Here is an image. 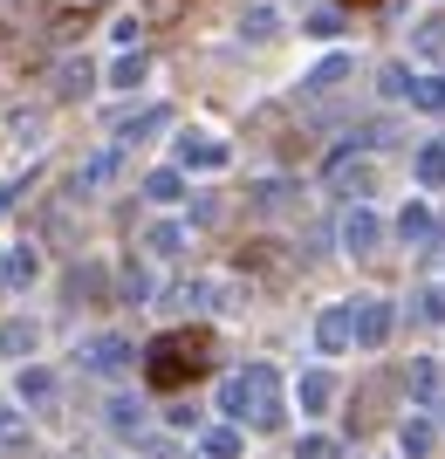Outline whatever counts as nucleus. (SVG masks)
<instances>
[{
  "label": "nucleus",
  "instance_id": "nucleus-28",
  "mask_svg": "<svg viewBox=\"0 0 445 459\" xmlns=\"http://www.w3.org/2000/svg\"><path fill=\"white\" fill-rule=\"evenodd\" d=\"M193 220H199V227H213V220H219V199H213V192H199V199H193Z\"/></svg>",
  "mask_w": 445,
  "mask_h": 459
},
{
  "label": "nucleus",
  "instance_id": "nucleus-27",
  "mask_svg": "<svg viewBox=\"0 0 445 459\" xmlns=\"http://www.w3.org/2000/svg\"><path fill=\"white\" fill-rule=\"evenodd\" d=\"M240 453V439H233V432H206V459H233Z\"/></svg>",
  "mask_w": 445,
  "mask_h": 459
},
{
  "label": "nucleus",
  "instance_id": "nucleus-11",
  "mask_svg": "<svg viewBox=\"0 0 445 459\" xmlns=\"http://www.w3.org/2000/svg\"><path fill=\"white\" fill-rule=\"evenodd\" d=\"M110 172H116V152H97L90 165L76 172V192H97V186H110Z\"/></svg>",
  "mask_w": 445,
  "mask_h": 459
},
{
  "label": "nucleus",
  "instance_id": "nucleus-16",
  "mask_svg": "<svg viewBox=\"0 0 445 459\" xmlns=\"http://www.w3.org/2000/svg\"><path fill=\"white\" fill-rule=\"evenodd\" d=\"M418 178H425V186L445 178V144H425V152H418Z\"/></svg>",
  "mask_w": 445,
  "mask_h": 459
},
{
  "label": "nucleus",
  "instance_id": "nucleus-7",
  "mask_svg": "<svg viewBox=\"0 0 445 459\" xmlns=\"http://www.w3.org/2000/svg\"><path fill=\"white\" fill-rule=\"evenodd\" d=\"M103 419H110V432H124V439H137V432H144V404H137V398H124V391H116V398H110V411H103Z\"/></svg>",
  "mask_w": 445,
  "mask_h": 459
},
{
  "label": "nucleus",
  "instance_id": "nucleus-5",
  "mask_svg": "<svg viewBox=\"0 0 445 459\" xmlns=\"http://www.w3.org/2000/svg\"><path fill=\"white\" fill-rule=\"evenodd\" d=\"M35 343H41V323H35V316L0 323V357H35Z\"/></svg>",
  "mask_w": 445,
  "mask_h": 459
},
{
  "label": "nucleus",
  "instance_id": "nucleus-29",
  "mask_svg": "<svg viewBox=\"0 0 445 459\" xmlns=\"http://www.w3.org/2000/svg\"><path fill=\"white\" fill-rule=\"evenodd\" d=\"M28 425H21V411H0V439H21Z\"/></svg>",
  "mask_w": 445,
  "mask_h": 459
},
{
  "label": "nucleus",
  "instance_id": "nucleus-23",
  "mask_svg": "<svg viewBox=\"0 0 445 459\" xmlns=\"http://www.w3.org/2000/svg\"><path fill=\"white\" fill-rule=\"evenodd\" d=\"M240 35H253V41H261V35H274V7H253V14L240 21Z\"/></svg>",
  "mask_w": 445,
  "mask_h": 459
},
{
  "label": "nucleus",
  "instance_id": "nucleus-19",
  "mask_svg": "<svg viewBox=\"0 0 445 459\" xmlns=\"http://www.w3.org/2000/svg\"><path fill=\"white\" fill-rule=\"evenodd\" d=\"M144 192H151V199H178L185 178H178V172H151V178H144Z\"/></svg>",
  "mask_w": 445,
  "mask_h": 459
},
{
  "label": "nucleus",
  "instance_id": "nucleus-17",
  "mask_svg": "<svg viewBox=\"0 0 445 459\" xmlns=\"http://www.w3.org/2000/svg\"><path fill=\"white\" fill-rule=\"evenodd\" d=\"M398 233H405V240H425V233H432V212H425V206H405V220H398Z\"/></svg>",
  "mask_w": 445,
  "mask_h": 459
},
{
  "label": "nucleus",
  "instance_id": "nucleus-33",
  "mask_svg": "<svg viewBox=\"0 0 445 459\" xmlns=\"http://www.w3.org/2000/svg\"><path fill=\"white\" fill-rule=\"evenodd\" d=\"M302 459H336V453H329V439H309V446H302Z\"/></svg>",
  "mask_w": 445,
  "mask_h": 459
},
{
  "label": "nucleus",
  "instance_id": "nucleus-9",
  "mask_svg": "<svg viewBox=\"0 0 445 459\" xmlns=\"http://www.w3.org/2000/svg\"><path fill=\"white\" fill-rule=\"evenodd\" d=\"M14 391H21V404H48V398H56V377H48L41 364H28V370H21V384H14Z\"/></svg>",
  "mask_w": 445,
  "mask_h": 459
},
{
  "label": "nucleus",
  "instance_id": "nucleus-10",
  "mask_svg": "<svg viewBox=\"0 0 445 459\" xmlns=\"http://www.w3.org/2000/svg\"><path fill=\"white\" fill-rule=\"evenodd\" d=\"M343 240H349V254H370V247H377V220L356 206V212H349V227H343Z\"/></svg>",
  "mask_w": 445,
  "mask_h": 459
},
{
  "label": "nucleus",
  "instance_id": "nucleus-18",
  "mask_svg": "<svg viewBox=\"0 0 445 459\" xmlns=\"http://www.w3.org/2000/svg\"><path fill=\"white\" fill-rule=\"evenodd\" d=\"M405 453H411V459H425V453H432V425H425V419H411V425H405Z\"/></svg>",
  "mask_w": 445,
  "mask_h": 459
},
{
  "label": "nucleus",
  "instance_id": "nucleus-4",
  "mask_svg": "<svg viewBox=\"0 0 445 459\" xmlns=\"http://www.w3.org/2000/svg\"><path fill=\"white\" fill-rule=\"evenodd\" d=\"M76 364H90V370H124V364H131V343H124V336H97V343L76 350Z\"/></svg>",
  "mask_w": 445,
  "mask_h": 459
},
{
  "label": "nucleus",
  "instance_id": "nucleus-22",
  "mask_svg": "<svg viewBox=\"0 0 445 459\" xmlns=\"http://www.w3.org/2000/svg\"><path fill=\"white\" fill-rule=\"evenodd\" d=\"M90 35V7H82V14H62L56 21V41H82Z\"/></svg>",
  "mask_w": 445,
  "mask_h": 459
},
{
  "label": "nucleus",
  "instance_id": "nucleus-14",
  "mask_svg": "<svg viewBox=\"0 0 445 459\" xmlns=\"http://www.w3.org/2000/svg\"><path fill=\"white\" fill-rule=\"evenodd\" d=\"M343 76H349V56H322L315 76H309V90H329V82H343Z\"/></svg>",
  "mask_w": 445,
  "mask_h": 459
},
{
  "label": "nucleus",
  "instance_id": "nucleus-1",
  "mask_svg": "<svg viewBox=\"0 0 445 459\" xmlns=\"http://www.w3.org/2000/svg\"><path fill=\"white\" fill-rule=\"evenodd\" d=\"M206 364H213V336H206V329H172V336H158V343L144 350L151 391H185Z\"/></svg>",
  "mask_w": 445,
  "mask_h": 459
},
{
  "label": "nucleus",
  "instance_id": "nucleus-32",
  "mask_svg": "<svg viewBox=\"0 0 445 459\" xmlns=\"http://www.w3.org/2000/svg\"><path fill=\"white\" fill-rule=\"evenodd\" d=\"M21 192H28V178H14V186H0V212H7V206H14V199H21Z\"/></svg>",
  "mask_w": 445,
  "mask_h": 459
},
{
  "label": "nucleus",
  "instance_id": "nucleus-34",
  "mask_svg": "<svg viewBox=\"0 0 445 459\" xmlns=\"http://www.w3.org/2000/svg\"><path fill=\"white\" fill-rule=\"evenodd\" d=\"M349 7H384V0H349Z\"/></svg>",
  "mask_w": 445,
  "mask_h": 459
},
{
  "label": "nucleus",
  "instance_id": "nucleus-20",
  "mask_svg": "<svg viewBox=\"0 0 445 459\" xmlns=\"http://www.w3.org/2000/svg\"><path fill=\"white\" fill-rule=\"evenodd\" d=\"M35 274H41V254L35 247H14V288H28Z\"/></svg>",
  "mask_w": 445,
  "mask_h": 459
},
{
  "label": "nucleus",
  "instance_id": "nucleus-25",
  "mask_svg": "<svg viewBox=\"0 0 445 459\" xmlns=\"http://www.w3.org/2000/svg\"><path fill=\"white\" fill-rule=\"evenodd\" d=\"M302 404L322 411V404H329V377H302Z\"/></svg>",
  "mask_w": 445,
  "mask_h": 459
},
{
  "label": "nucleus",
  "instance_id": "nucleus-15",
  "mask_svg": "<svg viewBox=\"0 0 445 459\" xmlns=\"http://www.w3.org/2000/svg\"><path fill=\"white\" fill-rule=\"evenodd\" d=\"M158 124H165V110H131V117H124V137L137 144V137H151Z\"/></svg>",
  "mask_w": 445,
  "mask_h": 459
},
{
  "label": "nucleus",
  "instance_id": "nucleus-2",
  "mask_svg": "<svg viewBox=\"0 0 445 459\" xmlns=\"http://www.w3.org/2000/svg\"><path fill=\"white\" fill-rule=\"evenodd\" d=\"M35 28H41V0H0V35L14 56H21V35H35Z\"/></svg>",
  "mask_w": 445,
  "mask_h": 459
},
{
  "label": "nucleus",
  "instance_id": "nucleus-24",
  "mask_svg": "<svg viewBox=\"0 0 445 459\" xmlns=\"http://www.w3.org/2000/svg\"><path fill=\"white\" fill-rule=\"evenodd\" d=\"M144 295H151V274H144V268H124V302H144Z\"/></svg>",
  "mask_w": 445,
  "mask_h": 459
},
{
  "label": "nucleus",
  "instance_id": "nucleus-3",
  "mask_svg": "<svg viewBox=\"0 0 445 459\" xmlns=\"http://www.w3.org/2000/svg\"><path fill=\"white\" fill-rule=\"evenodd\" d=\"M90 90H97V69H90V56H69V62L56 69V96H62V103H82Z\"/></svg>",
  "mask_w": 445,
  "mask_h": 459
},
{
  "label": "nucleus",
  "instance_id": "nucleus-13",
  "mask_svg": "<svg viewBox=\"0 0 445 459\" xmlns=\"http://www.w3.org/2000/svg\"><path fill=\"white\" fill-rule=\"evenodd\" d=\"M349 329H356V323H349V308H329L315 336H322V350H343V343H349Z\"/></svg>",
  "mask_w": 445,
  "mask_h": 459
},
{
  "label": "nucleus",
  "instance_id": "nucleus-31",
  "mask_svg": "<svg viewBox=\"0 0 445 459\" xmlns=\"http://www.w3.org/2000/svg\"><path fill=\"white\" fill-rule=\"evenodd\" d=\"M7 288H14V247L0 254V295H7Z\"/></svg>",
  "mask_w": 445,
  "mask_h": 459
},
{
  "label": "nucleus",
  "instance_id": "nucleus-21",
  "mask_svg": "<svg viewBox=\"0 0 445 459\" xmlns=\"http://www.w3.org/2000/svg\"><path fill=\"white\" fill-rule=\"evenodd\" d=\"M411 103L418 110H445V82H411Z\"/></svg>",
  "mask_w": 445,
  "mask_h": 459
},
{
  "label": "nucleus",
  "instance_id": "nucleus-12",
  "mask_svg": "<svg viewBox=\"0 0 445 459\" xmlns=\"http://www.w3.org/2000/svg\"><path fill=\"white\" fill-rule=\"evenodd\" d=\"M144 69H151V62L131 48V56H116V62H110V82H116V90H137V82H144Z\"/></svg>",
  "mask_w": 445,
  "mask_h": 459
},
{
  "label": "nucleus",
  "instance_id": "nucleus-30",
  "mask_svg": "<svg viewBox=\"0 0 445 459\" xmlns=\"http://www.w3.org/2000/svg\"><path fill=\"white\" fill-rule=\"evenodd\" d=\"M144 14H151V21H172V14H178V0H144Z\"/></svg>",
  "mask_w": 445,
  "mask_h": 459
},
{
  "label": "nucleus",
  "instance_id": "nucleus-26",
  "mask_svg": "<svg viewBox=\"0 0 445 459\" xmlns=\"http://www.w3.org/2000/svg\"><path fill=\"white\" fill-rule=\"evenodd\" d=\"M144 247H151V254H178V227H151V233H144Z\"/></svg>",
  "mask_w": 445,
  "mask_h": 459
},
{
  "label": "nucleus",
  "instance_id": "nucleus-6",
  "mask_svg": "<svg viewBox=\"0 0 445 459\" xmlns=\"http://www.w3.org/2000/svg\"><path fill=\"white\" fill-rule=\"evenodd\" d=\"M178 158L213 172V165H227V144H219V137H206V131H185V137H178Z\"/></svg>",
  "mask_w": 445,
  "mask_h": 459
},
{
  "label": "nucleus",
  "instance_id": "nucleus-8",
  "mask_svg": "<svg viewBox=\"0 0 445 459\" xmlns=\"http://www.w3.org/2000/svg\"><path fill=\"white\" fill-rule=\"evenodd\" d=\"M384 329H390V308L384 302H364V308H356V343H384Z\"/></svg>",
  "mask_w": 445,
  "mask_h": 459
}]
</instances>
